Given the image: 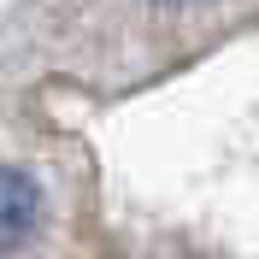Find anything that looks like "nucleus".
<instances>
[{"label": "nucleus", "mask_w": 259, "mask_h": 259, "mask_svg": "<svg viewBox=\"0 0 259 259\" xmlns=\"http://www.w3.org/2000/svg\"><path fill=\"white\" fill-rule=\"evenodd\" d=\"M35 218H41V194L24 171H0V242H18L30 236Z\"/></svg>", "instance_id": "obj_1"}]
</instances>
